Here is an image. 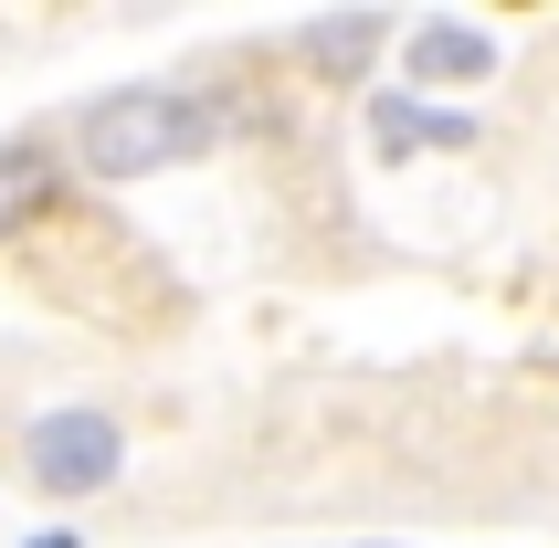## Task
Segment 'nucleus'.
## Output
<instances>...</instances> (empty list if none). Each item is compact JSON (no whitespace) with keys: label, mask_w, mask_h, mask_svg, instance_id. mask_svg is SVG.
Here are the masks:
<instances>
[{"label":"nucleus","mask_w":559,"mask_h":548,"mask_svg":"<svg viewBox=\"0 0 559 548\" xmlns=\"http://www.w3.org/2000/svg\"><path fill=\"white\" fill-rule=\"evenodd\" d=\"M212 138V117L190 106V95H169V85H127V95H106L85 117V169L95 180H148V169H169L180 148H201Z\"/></svg>","instance_id":"obj_1"},{"label":"nucleus","mask_w":559,"mask_h":548,"mask_svg":"<svg viewBox=\"0 0 559 548\" xmlns=\"http://www.w3.org/2000/svg\"><path fill=\"white\" fill-rule=\"evenodd\" d=\"M117 422L106 412H53V422H32V475H43V496H95L106 475H117Z\"/></svg>","instance_id":"obj_2"},{"label":"nucleus","mask_w":559,"mask_h":548,"mask_svg":"<svg viewBox=\"0 0 559 548\" xmlns=\"http://www.w3.org/2000/svg\"><path fill=\"white\" fill-rule=\"evenodd\" d=\"M412 74H423V85H486V74H497V43L475 22H423L412 32Z\"/></svg>","instance_id":"obj_3"},{"label":"nucleus","mask_w":559,"mask_h":548,"mask_svg":"<svg viewBox=\"0 0 559 548\" xmlns=\"http://www.w3.org/2000/svg\"><path fill=\"white\" fill-rule=\"evenodd\" d=\"M380 158H402V148H465L475 117H443V106H412V95H380V117H370Z\"/></svg>","instance_id":"obj_4"},{"label":"nucleus","mask_w":559,"mask_h":548,"mask_svg":"<svg viewBox=\"0 0 559 548\" xmlns=\"http://www.w3.org/2000/svg\"><path fill=\"white\" fill-rule=\"evenodd\" d=\"M380 43H391V22H380V11H348V22H307V43H296V53L328 63V74H359Z\"/></svg>","instance_id":"obj_5"},{"label":"nucleus","mask_w":559,"mask_h":548,"mask_svg":"<svg viewBox=\"0 0 559 548\" xmlns=\"http://www.w3.org/2000/svg\"><path fill=\"white\" fill-rule=\"evenodd\" d=\"M43 201H53V158L43 148H0V243H11Z\"/></svg>","instance_id":"obj_6"},{"label":"nucleus","mask_w":559,"mask_h":548,"mask_svg":"<svg viewBox=\"0 0 559 548\" xmlns=\"http://www.w3.org/2000/svg\"><path fill=\"white\" fill-rule=\"evenodd\" d=\"M32 548H74V538H63V527H43V538H32Z\"/></svg>","instance_id":"obj_7"}]
</instances>
